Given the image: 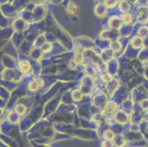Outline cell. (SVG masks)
<instances>
[{
	"label": "cell",
	"mask_w": 148,
	"mask_h": 147,
	"mask_svg": "<svg viewBox=\"0 0 148 147\" xmlns=\"http://www.w3.org/2000/svg\"><path fill=\"white\" fill-rule=\"evenodd\" d=\"M122 21L125 23L127 24V23H130L131 21V17L129 14H125L122 16Z\"/></svg>",
	"instance_id": "cell-7"
},
{
	"label": "cell",
	"mask_w": 148,
	"mask_h": 147,
	"mask_svg": "<svg viewBox=\"0 0 148 147\" xmlns=\"http://www.w3.org/2000/svg\"><path fill=\"white\" fill-rule=\"evenodd\" d=\"M105 3L106 5L108 8H112V7L115 6L116 4V0H105Z\"/></svg>",
	"instance_id": "cell-6"
},
{
	"label": "cell",
	"mask_w": 148,
	"mask_h": 147,
	"mask_svg": "<svg viewBox=\"0 0 148 147\" xmlns=\"http://www.w3.org/2000/svg\"><path fill=\"white\" fill-rule=\"evenodd\" d=\"M121 44L119 43H114V44H112V49L115 51H119L121 49Z\"/></svg>",
	"instance_id": "cell-9"
},
{
	"label": "cell",
	"mask_w": 148,
	"mask_h": 147,
	"mask_svg": "<svg viewBox=\"0 0 148 147\" xmlns=\"http://www.w3.org/2000/svg\"><path fill=\"white\" fill-rule=\"evenodd\" d=\"M139 39H140L139 38H135L134 40H132V43H133V44H132V45L134 46L135 48H138V47H139L140 45H141V41L138 42V40H139Z\"/></svg>",
	"instance_id": "cell-8"
},
{
	"label": "cell",
	"mask_w": 148,
	"mask_h": 147,
	"mask_svg": "<svg viewBox=\"0 0 148 147\" xmlns=\"http://www.w3.org/2000/svg\"><path fill=\"white\" fill-rule=\"evenodd\" d=\"M42 85V81L41 79H35L30 82L29 84V89L32 91H36Z\"/></svg>",
	"instance_id": "cell-1"
},
{
	"label": "cell",
	"mask_w": 148,
	"mask_h": 147,
	"mask_svg": "<svg viewBox=\"0 0 148 147\" xmlns=\"http://www.w3.org/2000/svg\"><path fill=\"white\" fill-rule=\"evenodd\" d=\"M20 70L22 73L26 74L30 71V64L27 61H22L19 64Z\"/></svg>",
	"instance_id": "cell-2"
},
{
	"label": "cell",
	"mask_w": 148,
	"mask_h": 147,
	"mask_svg": "<svg viewBox=\"0 0 148 147\" xmlns=\"http://www.w3.org/2000/svg\"><path fill=\"white\" fill-rule=\"evenodd\" d=\"M41 49H42V50L44 52H48L52 49V46L49 43H45V44H43V46H41Z\"/></svg>",
	"instance_id": "cell-5"
},
{
	"label": "cell",
	"mask_w": 148,
	"mask_h": 147,
	"mask_svg": "<svg viewBox=\"0 0 148 147\" xmlns=\"http://www.w3.org/2000/svg\"><path fill=\"white\" fill-rule=\"evenodd\" d=\"M72 97L75 101H79L81 99L82 94L79 91H74L72 92Z\"/></svg>",
	"instance_id": "cell-4"
},
{
	"label": "cell",
	"mask_w": 148,
	"mask_h": 147,
	"mask_svg": "<svg viewBox=\"0 0 148 147\" xmlns=\"http://www.w3.org/2000/svg\"><path fill=\"white\" fill-rule=\"evenodd\" d=\"M77 8L75 5H70V6L68 8V10L70 12V13H72V14H75V12L74 11V9H77Z\"/></svg>",
	"instance_id": "cell-11"
},
{
	"label": "cell",
	"mask_w": 148,
	"mask_h": 147,
	"mask_svg": "<svg viewBox=\"0 0 148 147\" xmlns=\"http://www.w3.org/2000/svg\"><path fill=\"white\" fill-rule=\"evenodd\" d=\"M102 147H113L112 143H111V141H105V142L103 143Z\"/></svg>",
	"instance_id": "cell-10"
},
{
	"label": "cell",
	"mask_w": 148,
	"mask_h": 147,
	"mask_svg": "<svg viewBox=\"0 0 148 147\" xmlns=\"http://www.w3.org/2000/svg\"><path fill=\"white\" fill-rule=\"evenodd\" d=\"M103 137H104V138L106 139V141H111L114 140V134L113 133L112 131H111V130H108V131H106V133H104Z\"/></svg>",
	"instance_id": "cell-3"
}]
</instances>
